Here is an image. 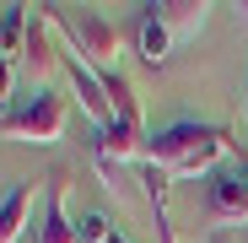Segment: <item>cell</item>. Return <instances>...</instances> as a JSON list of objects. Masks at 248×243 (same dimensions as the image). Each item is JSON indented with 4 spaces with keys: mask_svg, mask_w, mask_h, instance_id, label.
Segmentation results:
<instances>
[{
    "mask_svg": "<svg viewBox=\"0 0 248 243\" xmlns=\"http://www.w3.org/2000/svg\"><path fill=\"white\" fill-rule=\"evenodd\" d=\"M243 243H248V227H243Z\"/></svg>",
    "mask_w": 248,
    "mask_h": 243,
    "instance_id": "ac0fdd59",
    "label": "cell"
},
{
    "mask_svg": "<svg viewBox=\"0 0 248 243\" xmlns=\"http://www.w3.org/2000/svg\"><path fill=\"white\" fill-rule=\"evenodd\" d=\"M227 130L216 125H200V119H178V125L168 130H156L146 141V162H156V168H168L173 178H200V173H211L216 162L227 157Z\"/></svg>",
    "mask_w": 248,
    "mask_h": 243,
    "instance_id": "6da1fadb",
    "label": "cell"
},
{
    "mask_svg": "<svg viewBox=\"0 0 248 243\" xmlns=\"http://www.w3.org/2000/svg\"><path fill=\"white\" fill-rule=\"evenodd\" d=\"M32 189L38 184H11V194L0 200V243H16L27 232V216H32Z\"/></svg>",
    "mask_w": 248,
    "mask_h": 243,
    "instance_id": "52a82bcc",
    "label": "cell"
},
{
    "mask_svg": "<svg viewBox=\"0 0 248 243\" xmlns=\"http://www.w3.org/2000/svg\"><path fill=\"white\" fill-rule=\"evenodd\" d=\"M54 65H60V60H54V44H49V27L32 22V27H27V44H22V70H27L32 81H44Z\"/></svg>",
    "mask_w": 248,
    "mask_h": 243,
    "instance_id": "9c48e42d",
    "label": "cell"
},
{
    "mask_svg": "<svg viewBox=\"0 0 248 243\" xmlns=\"http://www.w3.org/2000/svg\"><path fill=\"white\" fill-rule=\"evenodd\" d=\"M211 243H232V238H227V232H216V238H211Z\"/></svg>",
    "mask_w": 248,
    "mask_h": 243,
    "instance_id": "2e32d148",
    "label": "cell"
},
{
    "mask_svg": "<svg viewBox=\"0 0 248 243\" xmlns=\"http://www.w3.org/2000/svg\"><path fill=\"white\" fill-rule=\"evenodd\" d=\"M76 238H81V243H108V238H113V222L92 211V216H81V222H76Z\"/></svg>",
    "mask_w": 248,
    "mask_h": 243,
    "instance_id": "8fae6325",
    "label": "cell"
},
{
    "mask_svg": "<svg viewBox=\"0 0 248 243\" xmlns=\"http://www.w3.org/2000/svg\"><path fill=\"white\" fill-rule=\"evenodd\" d=\"M65 65V76H70V92H76V103H81V113L92 119V125L103 130V125H113V103H108V87H103V76L81 60V49L70 44V54L60 60Z\"/></svg>",
    "mask_w": 248,
    "mask_h": 243,
    "instance_id": "3957f363",
    "label": "cell"
},
{
    "mask_svg": "<svg viewBox=\"0 0 248 243\" xmlns=\"http://www.w3.org/2000/svg\"><path fill=\"white\" fill-rule=\"evenodd\" d=\"M211 216H216V222H243V227H248V178H243V168L211 173Z\"/></svg>",
    "mask_w": 248,
    "mask_h": 243,
    "instance_id": "277c9868",
    "label": "cell"
},
{
    "mask_svg": "<svg viewBox=\"0 0 248 243\" xmlns=\"http://www.w3.org/2000/svg\"><path fill=\"white\" fill-rule=\"evenodd\" d=\"M243 178H248V157H243Z\"/></svg>",
    "mask_w": 248,
    "mask_h": 243,
    "instance_id": "e0dca14e",
    "label": "cell"
},
{
    "mask_svg": "<svg viewBox=\"0 0 248 243\" xmlns=\"http://www.w3.org/2000/svg\"><path fill=\"white\" fill-rule=\"evenodd\" d=\"M38 243H81L70 216H65V173H49V200H44V222H38Z\"/></svg>",
    "mask_w": 248,
    "mask_h": 243,
    "instance_id": "5b68a950",
    "label": "cell"
},
{
    "mask_svg": "<svg viewBox=\"0 0 248 243\" xmlns=\"http://www.w3.org/2000/svg\"><path fill=\"white\" fill-rule=\"evenodd\" d=\"M0 135H11V141H27V146H54L65 135V97L54 92H27L16 97V108L0 113Z\"/></svg>",
    "mask_w": 248,
    "mask_h": 243,
    "instance_id": "7a4b0ae2",
    "label": "cell"
},
{
    "mask_svg": "<svg viewBox=\"0 0 248 243\" xmlns=\"http://www.w3.org/2000/svg\"><path fill=\"white\" fill-rule=\"evenodd\" d=\"M108 243H130V238H124V232H113V238H108Z\"/></svg>",
    "mask_w": 248,
    "mask_h": 243,
    "instance_id": "9a60e30c",
    "label": "cell"
},
{
    "mask_svg": "<svg viewBox=\"0 0 248 243\" xmlns=\"http://www.w3.org/2000/svg\"><path fill=\"white\" fill-rule=\"evenodd\" d=\"M11 97H16V65H11V60H0V108H6Z\"/></svg>",
    "mask_w": 248,
    "mask_h": 243,
    "instance_id": "7c38bea8",
    "label": "cell"
},
{
    "mask_svg": "<svg viewBox=\"0 0 248 243\" xmlns=\"http://www.w3.org/2000/svg\"><path fill=\"white\" fill-rule=\"evenodd\" d=\"M243 125H248V81H243Z\"/></svg>",
    "mask_w": 248,
    "mask_h": 243,
    "instance_id": "5bb4252c",
    "label": "cell"
},
{
    "mask_svg": "<svg viewBox=\"0 0 248 243\" xmlns=\"http://www.w3.org/2000/svg\"><path fill=\"white\" fill-rule=\"evenodd\" d=\"M140 60L151 65V70H162V65H168V54H173V44H178V38L168 32V22H162L151 6H140Z\"/></svg>",
    "mask_w": 248,
    "mask_h": 243,
    "instance_id": "8992f818",
    "label": "cell"
},
{
    "mask_svg": "<svg viewBox=\"0 0 248 243\" xmlns=\"http://www.w3.org/2000/svg\"><path fill=\"white\" fill-rule=\"evenodd\" d=\"M27 27H32V22H27V11H22V6H6V16H0V60H11V54L22 60Z\"/></svg>",
    "mask_w": 248,
    "mask_h": 243,
    "instance_id": "30bf717a",
    "label": "cell"
},
{
    "mask_svg": "<svg viewBox=\"0 0 248 243\" xmlns=\"http://www.w3.org/2000/svg\"><path fill=\"white\" fill-rule=\"evenodd\" d=\"M162 22H168V32L173 38H200V27H205V0H162V6H151Z\"/></svg>",
    "mask_w": 248,
    "mask_h": 243,
    "instance_id": "ba28073f",
    "label": "cell"
},
{
    "mask_svg": "<svg viewBox=\"0 0 248 243\" xmlns=\"http://www.w3.org/2000/svg\"><path fill=\"white\" fill-rule=\"evenodd\" d=\"M232 11H237V22L248 27V0H237V6H232Z\"/></svg>",
    "mask_w": 248,
    "mask_h": 243,
    "instance_id": "4fadbf2b",
    "label": "cell"
}]
</instances>
